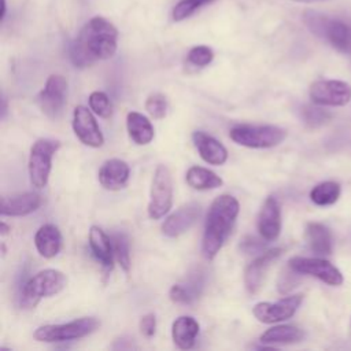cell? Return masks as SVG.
<instances>
[{
    "instance_id": "1",
    "label": "cell",
    "mask_w": 351,
    "mask_h": 351,
    "mask_svg": "<svg viewBox=\"0 0 351 351\" xmlns=\"http://www.w3.org/2000/svg\"><path fill=\"white\" fill-rule=\"evenodd\" d=\"M118 30L103 16L89 19L70 45V59L77 67H88L110 59L117 51Z\"/></svg>"
},
{
    "instance_id": "2",
    "label": "cell",
    "mask_w": 351,
    "mask_h": 351,
    "mask_svg": "<svg viewBox=\"0 0 351 351\" xmlns=\"http://www.w3.org/2000/svg\"><path fill=\"white\" fill-rule=\"evenodd\" d=\"M239 211L240 204L234 196L223 193L214 199L207 213L202 240V252L206 259L211 261L219 252L230 234Z\"/></svg>"
},
{
    "instance_id": "3",
    "label": "cell",
    "mask_w": 351,
    "mask_h": 351,
    "mask_svg": "<svg viewBox=\"0 0 351 351\" xmlns=\"http://www.w3.org/2000/svg\"><path fill=\"white\" fill-rule=\"evenodd\" d=\"M302 18L314 36L325 40L336 51L351 55V27L344 21L315 10H306Z\"/></svg>"
},
{
    "instance_id": "4",
    "label": "cell",
    "mask_w": 351,
    "mask_h": 351,
    "mask_svg": "<svg viewBox=\"0 0 351 351\" xmlns=\"http://www.w3.org/2000/svg\"><path fill=\"white\" fill-rule=\"evenodd\" d=\"M66 284L67 277L63 271L56 269L41 270L23 284L21 306L23 308H33L43 298H48L63 291Z\"/></svg>"
},
{
    "instance_id": "5",
    "label": "cell",
    "mask_w": 351,
    "mask_h": 351,
    "mask_svg": "<svg viewBox=\"0 0 351 351\" xmlns=\"http://www.w3.org/2000/svg\"><path fill=\"white\" fill-rule=\"evenodd\" d=\"M229 137L239 145L247 148H271L282 143L287 130L276 125H236L230 129Z\"/></svg>"
},
{
    "instance_id": "6",
    "label": "cell",
    "mask_w": 351,
    "mask_h": 351,
    "mask_svg": "<svg viewBox=\"0 0 351 351\" xmlns=\"http://www.w3.org/2000/svg\"><path fill=\"white\" fill-rule=\"evenodd\" d=\"M100 326L95 317H82L66 324L43 325L34 330V339L45 343H59L85 337Z\"/></svg>"
},
{
    "instance_id": "7",
    "label": "cell",
    "mask_w": 351,
    "mask_h": 351,
    "mask_svg": "<svg viewBox=\"0 0 351 351\" xmlns=\"http://www.w3.org/2000/svg\"><path fill=\"white\" fill-rule=\"evenodd\" d=\"M60 143L52 138H38L33 143L29 155V177L36 188H44L48 184L52 158L59 149Z\"/></svg>"
},
{
    "instance_id": "8",
    "label": "cell",
    "mask_w": 351,
    "mask_h": 351,
    "mask_svg": "<svg viewBox=\"0 0 351 351\" xmlns=\"http://www.w3.org/2000/svg\"><path fill=\"white\" fill-rule=\"evenodd\" d=\"M173 204V178L167 166L158 165L149 189L148 215L152 219H159L169 213Z\"/></svg>"
},
{
    "instance_id": "9",
    "label": "cell",
    "mask_w": 351,
    "mask_h": 351,
    "mask_svg": "<svg viewBox=\"0 0 351 351\" xmlns=\"http://www.w3.org/2000/svg\"><path fill=\"white\" fill-rule=\"evenodd\" d=\"M308 96L322 107H343L351 101V85L340 80H319L311 84Z\"/></svg>"
},
{
    "instance_id": "10",
    "label": "cell",
    "mask_w": 351,
    "mask_h": 351,
    "mask_svg": "<svg viewBox=\"0 0 351 351\" xmlns=\"http://www.w3.org/2000/svg\"><path fill=\"white\" fill-rule=\"evenodd\" d=\"M288 267H291L298 274L313 276L332 287H339L343 284L341 271L329 261L322 258L293 256L288 261Z\"/></svg>"
},
{
    "instance_id": "11",
    "label": "cell",
    "mask_w": 351,
    "mask_h": 351,
    "mask_svg": "<svg viewBox=\"0 0 351 351\" xmlns=\"http://www.w3.org/2000/svg\"><path fill=\"white\" fill-rule=\"evenodd\" d=\"M66 92H67V81L60 74H52L48 77L44 88L36 97V101L41 111L55 119L58 118L66 103Z\"/></svg>"
},
{
    "instance_id": "12",
    "label": "cell",
    "mask_w": 351,
    "mask_h": 351,
    "mask_svg": "<svg viewBox=\"0 0 351 351\" xmlns=\"http://www.w3.org/2000/svg\"><path fill=\"white\" fill-rule=\"evenodd\" d=\"M303 300L302 293L282 298L277 302H259L254 306V317L263 324H276L293 317Z\"/></svg>"
},
{
    "instance_id": "13",
    "label": "cell",
    "mask_w": 351,
    "mask_h": 351,
    "mask_svg": "<svg viewBox=\"0 0 351 351\" xmlns=\"http://www.w3.org/2000/svg\"><path fill=\"white\" fill-rule=\"evenodd\" d=\"M73 130L75 136L80 138V141L88 147L99 148L104 143L103 133L92 114L90 110H88L84 106H77L73 111Z\"/></svg>"
},
{
    "instance_id": "14",
    "label": "cell",
    "mask_w": 351,
    "mask_h": 351,
    "mask_svg": "<svg viewBox=\"0 0 351 351\" xmlns=\"http://www.w3.org/2000/svg\"><path fill=\"white\" fill-rule=\"evenodd\" d=\"M202 206L196 202L181 206L177 211L170 214L162 223V233L167 237H178L189 230L199 219Z\"/></svg>"
},
{
    "instance_id": "15",
    "label": "cell",
    "mask_w": 351,
    "mask_h": 351,
    "mask_svg": "<svg viewBox=\"0 0 351 351\" xmlns=\"http://www.w3.org/2000/svg\"><path fill=\"white\" fill-rule=\"evenodd\" d=\"M256 228L262 239L276 240L281 232V207L274 196H267L263 202L258 218Z\"/></svg>"
},
{
    "instance_id": "16",
    "label": "cell",
    "mask_w": 351,
    "mask_h": 351,
    "mask_svg": "<svg viewBox=\"0 0 351 351\" xmlns=\"http://www.w3.org/2000/svg\"><path fill=\"white\" fill-rule=\"evenodd\" d=\"M282 254V248H270L261 255H258L245 269H244V285L250 293H256L262 285L263 277L269 266Z\"/></svg>"
},
{
    "instance_id": "17",
    "label": "cell",
    "mask_w": 351,
    "mask_h": 351,
    "mask_svg": "<svg viewBox=\"0 0 351 351\" xmlns=\"http://www.w3.org/2000/svg\"><path fill=\"white\" fill-rule=\"evenodd\" d=\"M192 141L193 145L196 147L200 158L208 163V165H214V166H221L226 162L228 159V151L225 148V145L222 143H219L217 138H214L213 136L196 130L192 133Z\"/></svg>"
},
{
    "instance_id": "18",
    "label": "cell",
    "mask_w": 351,
    "mask_h": 351,
    "mask_svg": "<svg viewBox=\"0 0 351 351\" xmlns=\"http://www.w3.org/2000/svg\"><path fill=\"white\" fill-rule=\"evenodd\" d=\"M129 165L118 158L106 160L99 170V182L104 189L119 191L125 188L129 180Z\"/></svg>"
},
{
    "instance_id": "19",
    "label": "cell",
    "mask_w": 351,
    "mask_h": 351,
    "mask_svg": "<svg viewBox=\"0 0 351 351\" xmlns=\"http://www.w3.org/2000/svg\"><path fill=\"white\" fill-rule=\"evenodd\" d=\"M41 204V196L36 192H23L12 196L1 197V215L22 217L36 211Z\"/></svg>"
},
{
    "instance_id": "20",
    "label": "cell",
    "mask_w": 351,
    "mask_h": 351,
    "mask_svg": "<svg viewBox=\"0 0 351 351\" xmlns=\"http://www.w3.org/2000/svg\"><path fill=\"white\" fill-rule=\"evenodd\" d=\"M203 288L204 276L203 273L196 271L189 276L184 282L174 284L169 291V296L170 300L177 304H191L200 296Z\"/></svg>"
},
{
    "instance_id": "21",
    "label": "cell",
    "mask_w": 351,
    "mask_h": 351,
    "mask_svg": "<svg viewBox=\"0 0 351 351\" xmlns=\"http://www.w3.org/2000/svg\"><path fill=\"white\" fill-rule=\"evenodd\" d=\"M89 247L92 250L93 256L100 262L101 266H104L106 269H111L112 267V262H114V247H112V240L107 236V233L93 225L89 229Z\"/></svg>"
},
{
    "instance_id": "22",
    "label": "cell",
    "mask_w": 351,
    "mask_h": 351,
    "mask_svg": "<svg viewBox=\"0 0 351 351\" xmlns=\"http://www.w3.org/2000/svg\"><path fill=\"white\" fill-rule=\"evenodd\" d=\"M34 245L38 254L47 259L58 255L62 247V234L60 230L52 225L45 223L38 228L34 236Z\"/></svg>"
},
{
    "instance_id": "23",
    "label": "cell",
    "mask_w": 351,
    "mask_h": 351,
    "mask_svg": "<svg viewBox=\"0 0 351 351\" xmlns=\"http://www.w3.org/2000/svg\"><path fill=\"white\" fill-rule=\"evenodd\" d=\"M199 322L189 315L178 317L171 325V337L177 347L188 350L193 347L195 340L199 335Z\"/></svg>"
},
{
    "instance_id": "24",
    "label": "cell",
    "mask_w": 351,
    "mask_h": 351,
    "mask_svg": "<svg viewBox=\"0 0 351 351\" xmlns=\"http://www.w3.org/2000/svg\"><path fill=\"white\" fill-rule=\"evenodd\" d=\"M128 134L137 145H147L152 141L155 132L151 121L137 111H130L126 115Z\"/></svg>"
},
{
    "instance_id": "25",
    "label": "cell",
    "mask_w": 351,
    "mask_h": 351,
    "mask_svg": "<svg viewBox=\"0 0 351 351\" xmlns=\"http://www.w3.org/2000/svg\"><path fill=\"white\" fill-rule=\"evenodd\" d=\"M306 239L311 251L318 255H329L332 252L330 230L319 222H308L306 225Z\"/></svg>"
},
{
    "instance_id": "26",
    "label": "cell",
    "mask_w": 351,
    "mask_h": 351,
    "mask_svg": "<svg viewBox=\"0 0 351 351\" xmlns=\"http://www.w3.org/2000/svg\"><path fill=\"white\" fill-rule=\"evenodd\" d=\"M304 332L293 325H276L265 330L259 340L263 344H293L302 341Z\"/></svg>"
},
{
    "instance_id": "27",
    "label": "cell",
    "mask_w": 351,
    "mask_h": 351,
    "mask_svg": "<svg viewBox=\"0 0 351 351\" xmlns=\"http://www.w3.org/2000/svg\"><path fill=\"white\" fill-rule=\"evenodd\" d=\"M186 184L197 191H208L215 189L222 185V178L217 176L214 171L202 167V166H192L188 169L185 176Z\"/></svg>"
},
{
    "instance_id": "28",
    "label": "cell",
    "mask_w": 351,
    "mask_h": 351,
    "mask_svg": "<svg viewBox=\"0 0 351 351\" xmlns=\"http://www.w3.org/2000/svg\"><path fill=\"white\" fill-rule=\"evenodd\" d=\"M340 185L335 181H325L321 184H317L311 192L310 199L317 206H330L336 203L340 197Z\"/></svg>"
},
{
    "instance_id": "29",
    "label": "cell",
    "mask_w": 351,
    "mask_h": 351,
    "mask_svg": "<svg viewBox=\"0 0 351 351\" xmlns=\"http://www.w3.org/2000/svg\"><path fill=\"white\" fill-rule=\"evenodd\" d=\"M112 247L114 255L123 269V271L129 273L130 270V251H129V240L123 233H114L112 237Z\"/></svg>"
},
{
    "instance_id": "30",
    "label": "cell",
    "mask_w": 351,
    "mask_h": 351,
    "mask_svg": "<svg viewBox=\"0 0 351 351\" xmlns=\"http://www.w3.org/2000/svg\"><path fill=\"white\" fill-rule=\"evenodd\" d=\"M300 117L308 128H319L330 119V112L317 106H303Z\"/></svg>"
},
{
    "instance_id": "31",
    "label": "cell",
    "mask_w": 351,
    "mask_h": 351,
    "mask_svg": "<svg viewBox=\"0 0 351 351\" xmlns=\"http://www.w3.org/2000/svg\"><path fill=\"white\" fill-rule=\"evenodd\" d=\"M88 101H89L90 110H92L96 115H99V117H101V118H108V117H111V114H112V106H111L110 97H108L104 92H101V90H95V92H92V93L89 95Z\"/></svg>"
},
{
    "instance_id": "32",
    "label": "cell",
    "mask_w": 351,
    "mask_h": 351,
    "mask_svg": "<svg viewBox=\"0 0 351 351\" xmlns=\"http://www.w3.org/2000/svg\"><path fill=\"white\" fill-rule=\"evenodd\" d=\"M213 0H180L171 12V16L176 22H181L189 18L196 10H199L203 4L211 3Z\"/></svg>"
},
{
    "instance_id": "33",
    "label": "cell",
    "mask_w": 351,
    "mask_h": 351,
    "mask_svg": "<svg viewBox=\"0 0 351 351\" xmlns=\"http://www.w3.org/2000/svg\"><path fill=\"white\" fill-rule=\"evenodd\" d=\"M214 59V52L210 47L207 45H196L189 49L186 55L188 63L196 66V67H204L210 64Z\"/></svg>"
},
{
    "instance_id": "34",
    "label": "cell",
    "mask_w": 351,
    "mask_h": 351,
    "mask_svg": "<svg viewBox=\"0 0 351 351\" xmlns=\"http://www.w3.org/2000/svg\"><path fill=\"white\" fill-rule=\"evenodd\" d=\"M145 110L154 119H162L167 111V101L162 93H151L145 100Z\"/></svg>"
},
{
    "instance_id": "35",
    "label": "cell",
    "mask_w": 351,
    "mask_h": 351,
    "mask_svg": "<svg viewBox=\"0 0 351 351\" xmlns=\"http://www.w3.org/2000/svg\"><path fill=\"white\" fill-rule=\"evenodd\" d=\"M140 332L145 337H152L156 332V318L154 314H145L140 319Z\"/></svg>"
},
{
    "instance_id": "36",
    "label": "cell",
    "mask_w": 351,
    "mask_h": 351,
    "mask_svg": "<svg viewBox=\"0 0 351 351\" xmlns=\"http://www.w3.org/2000/svg\"><path fill=\"white\" fill-rule=\"evenodd\" d=\"M241 247L244 251L247 252H251V251H258L262 248V243H259L256 239L254 237H247L245 240H243L241 243Z\"/></svg>"
},
{
    "instance_id": "37",
    "label": "cell",
    "mask_w": 351,
    "mask_h": 351,
    "mask_svg": "<svg viewBox=\"0 0 351 351\" xmlns=\"http://www.w3.org/2000/svg\"><path fill=\"white\" fill-rule=\"evenodd\" d=\"M292 1H298V3H324V1H329V0H292Z\"/></svg>"
},
{
    "instance_id": "38",
    "label": "cell",
    "mask_w": 351,
    "mask_h": 351,
    "mask_svg": "<svg viewBox=\"0 0 351 351\" xmlns=\"http://www.w3.org/2000/svg\"><path fill=\"white\" fill-rule=\"evenodd\" d=\"M0 230H1V234L4 236V234H7V233H8L10 228H8V226H7L4 222H1V229H0Z\"/></svg>"
},
{
    "instance_id": "39",
    "label": "cell",
    "mask_w": 351,
    "mask_h": 351,
    "mask_svg": "<svg viewBox=\"0 0 351 351\" xmlns=\"http://www.w3.org/2000/svg\"><path fill=\"white\" fill-rule=\"evenodd\" d=\"M3 108H1V115L4 117L5 115V111H7V103H5V97H3Z\"/></svg>"
},
{
    "instance_id": "40",
    "label": "cell",
    "mask_w": 351,
    "mask_h": 351,
    "mask_svg": "<svg viewBox=\"0 0 351 351\" xmlns=\"http://www.w3.org/2000/svg\"><path fill=\"white\" fill-rule=\"evenodd\" d=\"M1 8H3V12H1V19H4V16H5V0H1Z\"/></svg>"
}]
</instances>
